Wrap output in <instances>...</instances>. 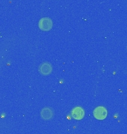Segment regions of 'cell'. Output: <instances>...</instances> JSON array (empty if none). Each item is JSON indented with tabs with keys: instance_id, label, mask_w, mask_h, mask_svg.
Wrapping results in <instances>:
<instances>
[{
	"instance_id": "3957f363",
	"label": "cell",
	"mask_w": 127,
	"mask_h": 134,
	"mask_svg": "<svg viewBox=\"0 0 127 134\" xmlns=\"http://www.w3.org/2000/svg\"><path fill=\"white\" fill-rule=\"evenodd\" d=\"M72 117L76 120H81L85 116L84 110L80 107H76L71 111Z\"/></svg>"
},
{
	"instance_id": "7a4b0ae2",
	"label": "cell",
	"mask_w": 127,
	"mask_h": 134,
	"mask_svg": "<svg viewBox=\"0 0 127 134\" xmlns=\"http://www.w3.org/2000/svg\"><path fill=\"white\" fill-rule=\"evenodd\" d=\"M94 118L97 120H103L107 117V114H108V111L104 107H96L94 110Z\"/></svg>"
},
{
	"instance_id": "5b68a950",
	"label": "cell",
	"mask_w": 127,
	"mask_h": 134,
	"mask_svg": "<svg viewBox=\"0 0 127 134\" xmlns=\"http://www.w3.org/2000/svg\"><path fill=\"white\" fill-rule=\"evenodd\" d=\"M54 116V111L50 107H44L41 111V117L44 120L51 119Z\"/></svg>"
},
{
	"instance_id": "6da1fadb",
	"label": "cell",
	"mask_w": 127,
	"mask_h": 134,
	"mask_svg": "<svg viewBox=\"0 0 127 134\" xmlns=\"http://www.w3.org/2000/svg\"><path fill=\"white\" fill-rule=\"evenodd\" d=\"M52 27H53V22L48 17L42 18L39 22V28L42 31H48L52 29Z\"/></svg>"
},
{
	"instance_id": "277c9868",
	"label": "cell",
	"mask_w": 127,
	"mask_h": 134,
	"mask_svg": "<svg viewBox=\"0 0 127 134\" xmlns=\"http://www.w3.org/2000/svg\"><path fill=\"white\" fill-rule=\"evenodd\" d=\"M39 71L43 75H48L52 72V66L49 63H43L39 67Z\"/></svg>"
}]
</instances>
